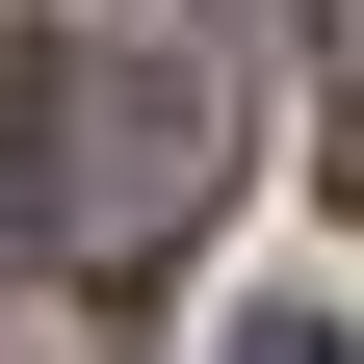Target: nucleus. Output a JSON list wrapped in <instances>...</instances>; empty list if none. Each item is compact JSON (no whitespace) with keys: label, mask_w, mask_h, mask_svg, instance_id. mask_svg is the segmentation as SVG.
<instances>
[{"label":"nucleus","mask_w":364,"mask_h":364,"mask_svg":"<svg viewBox=\"0 0 364 364\" xmlns=\"http://www.w3.org/2000/svg\"><path fill=\"white\" fill-rule=\"evenodd\" d=\"M208 182H235L208 53H53V78H26V156H0V260H53V287H156V260L208 235Z\"/></svg>","instance_id":"obj_1"},{"label":"nucleus","mask_w":364,"mask_h":364,"mask_svg":"<svg viewBox=\"0 0 364 364\" xmlns=\"http://www.w3.org/2000/svg\"><path fill=\"white\" fill-rule=\"evenodd\" d=\"M235 364H364V338H338V312H235Z\"/></svg>","instance_id":"obj_3"},{"label":"nucleus","mask_w":364,"mask_h":364,"mask_svg":"<svg viewBox=\"0 0 364 364\" xmlns=\"http://www.w3.org/2000/svg\"><path fill=\"white\" fill-rule=\"evenodd\" d=\"M312 105H338V182H364V0H312Z\"/></svg>","instance_id":"obj_2"}]
</instances>
